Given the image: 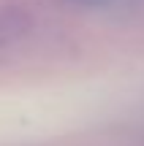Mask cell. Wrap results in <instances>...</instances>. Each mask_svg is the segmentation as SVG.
<instances>
[{"mask_svg":"<svg viewBox=\"0 0 144 146\" xmlns=\"http://www.w3.org/2000/svg\"><path fill=\"white\" fill-rule=\"evenodd\" d=\"M30 27L27 16L16 14V11H0V41H11V38H19L22 33Z\"/></svg>","mask_w":144,"mask_h":146,"instance_id":"1","label":"cell"},{"mask_svg":"<svg viewBox=\"0 0 144 146\" xmlns=\"http://www.w3.org/2000/svg\"><path fill=\"white\" fill-rule=\"evenodd\" d=\"M71 3H76V5H87V8H103V5H109L112 0H71Z\"/></svg>","mask_w":144,"mask_h":146,"instance_id":"2","label":"cell"}]
</instances>
